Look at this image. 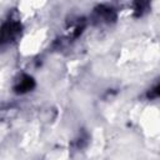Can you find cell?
Returning a JSON list of instances; mask_svg holds the SVG:
<instances>
[{
    "mask_svg": "<svg viewBox=\"0 0 160 160\" xmlns=\"http://www.w3.org/2000/svg\"><path fill=\"white\" fill-rule=\"evenodd\" d=\"M20 32V25L15 21L5 22L0 29V42H9L12 39L16 38V35Z\"/></svg>",
    "mask_w": 160,
    "mask_h": 160,
    "instance_id": "1",
    "label": "cell"
},
{
    "mask_svg": "<svg viewBox=\"0 0 160 160\" xmlns=\"http://www.w3.org/2000/svg\"><path fill=\"white\" fill-rule=\"evenodd\" d=\"M32 86H34V80H32L30 76H24V78L20 80L19 85L16 86V90H18L19 92H25V91L31 90Z\"/></svg>",
    "mask_w": 160,
    "mask_h": 160,
    "instance_id": "2",
    "label": "cell"
}]
</instances>
